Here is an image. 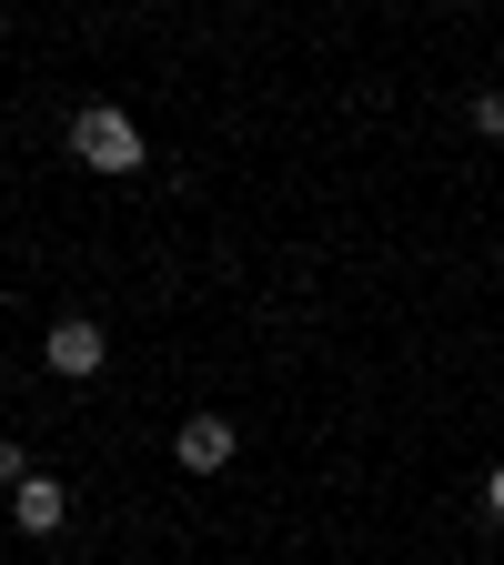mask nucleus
I'll list each match as a JSON object with an SVG mask.
<instances>
[{"label":"nucleus","instance_id":"f257e3e1","mask_svg":"<svg viewBox=\"0 0 504 565\" xmlns=\"http://www.w3.org/2000/svg\"><path fill=\"white\" fill-rule=\"evenodd\" d=\"M71 162L131 182V172H141V121H131L121 102H82V111H71Z\"/></svg>","mask_w":504,"mask_h":565},{"label":"nucleus","instance_id":"f03ea898","mask_svg":"<svg viewBox=\"0 0 504 565\" xmlns=\"http://www.w3.org/2000/svg\"><path fill=\"white\" fill-rule=\"evenodd\" d=\"M41 364H51V374H71V384H82V374H101V364H111V333H101L92 313H61V323L41 333Z\"/></svg>","mask_w":504,"mask_h":565},{"label":"nucleus","instance_id":"423d86ee","mask_svg":"<svg viewBox=\"0 0 504 565\" xmlns=\"http://www.w3.org/2000/svg\"><path fill=\"white\" fill-rule=\"evenodd\" d=\"M484 515H494V525H504V465H494V475H484Z\"/></svg>","mask_w":504,"mask_h":565},{"label":"nucleus","instance_id":"20e7f679","mask_svg":"<svg viewBox=\"0 0 504 565\" xmlns=\"http://www.w3.org/2000/svg\"><path fill=\"white\" fill-rule=\"evenodd\" d=\"M61 515H71V484H61V475H31V484L11 494V525H21V535H61Z\"/></svg>","mask_w":504,"mask_h":565},{"label":"nucleus","instance_id":"7ed1b4c3","mask_svg":"<svg viewBox=\"0 0 504 565\" xmlns=\"http://www.w3.org/2000/svg\"><path fill=\"white\" fill-rule=\"evenodd\" d=\"M233 445H243V435H233V414H192L182 435H172V465H182V475H223Z\"/></svg>","mask_w":504,"mask_h":565},{"label":"nucleus","instance_id":"39448f33","mask_svg":"<svg viewBox=\"0 0 504 565\" xmlns=\"http://www.w3.org/2000/svg\"><path fill=\"white\" fill-rule=\"evenodd\" d=\"M474 131H484V141H504V92H484V102H474Z\"/></svg>","mask_w":504,"mask_h":565}]
</instances>
